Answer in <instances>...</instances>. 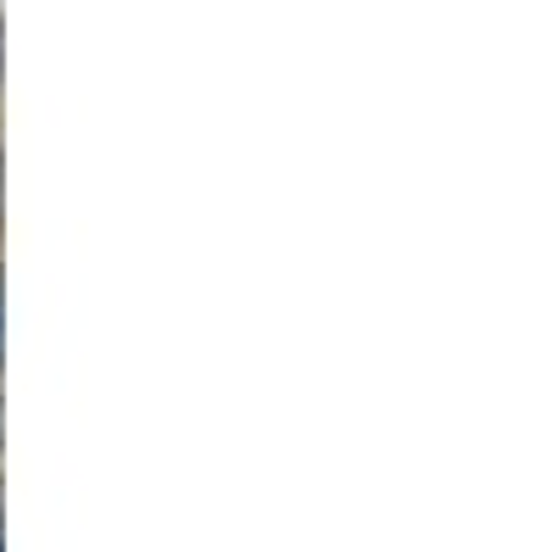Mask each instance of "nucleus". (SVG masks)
Wrapping results in <instances>:
<instances>
[{"mask_svg":"<svg viewBox=\"0 0 557 552\" xmlns=\"http://www.w3.org/2000/svg\"><path fill=\"white\" fill-rule=\"evenodd\" d=\"M0 363H7V280H0Z\"/></svg>","mask_w":557,"mask_h":552,"instance_id":"obj_1","label":"nucleus"},{"mask_svg":"<svg viewBox=\"0 0 557 552\" xmlns=\"http://www.w3.org/2000/svg\"><path fill=\"white\" fill-rule=\"evenodd\" d=\"M0 39H7V34H0ZM0 68H7V45H0Z\"/></svg>","mask_w":557,"mask_h":552,"instance_id":"obj_3","label":"nucleus"},{"mask_svg":"<svg viewBox=\"0 0 557 552\" xmlns=\"http://www.w3.org/2000/svg\"><path fill=\"white\" fill-rule=\"evenodd\" d=\"M0 430H7V419H0Z\"/></svg>","mask_w":557,"mask_h":552,"instance_id":"obj_4","label":"nucleus"},{"mask_svg":"<svg viewBox=\"0 0 557 552\" xmlns=\"http://www.w3.org/2000/svg\"><path fill=\"white\" fill-rule=\"evenodd\" d=\"M0 223H7V179H0Z\"/></svg>","mask_w":557,"mask_h":552,"instance_id":"obj_2","label":"nucleus"}]
</instances>
